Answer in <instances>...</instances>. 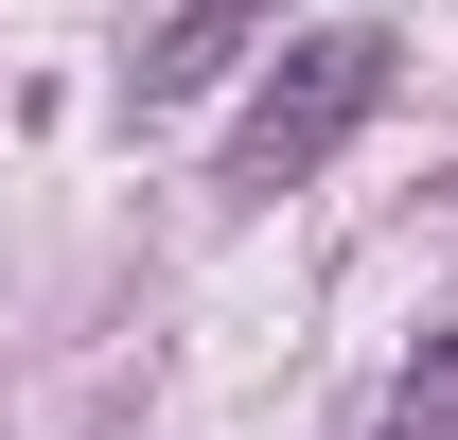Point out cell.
<instances>
[{
	"label": "cell",
	"mask_w": 458,
	"mask_h": 440,
	"mask_svg": "<svg viewBox=\"0 0 458 440\" xmlns=\"http://www.w3.org/2000/svg\"><path fill=\"white\" fill-rule=\"evenodd\" d=\"M247 36H265V18H247V0H176L159 36H141V106H194V89H212V71L247 54Z\"/></svg>",
	"instance_id": "2"
},
{
	"label": "cell",
	"mask_w": 458,
	"mask_h": 440,
	"mask_svg": "<svg viewBox=\"0 0 458 440\" xmlns=\"http://www.w3.org/2000/svg\"><path fill=\"white\" fill-rule=\"evenodd\" d=\"M370 440H458V317L423 334V370L388 387V423H370Z\"/></svg>",
	"instance_id": "3"
},
{
	"label": "cell",
	"mask_w": 458,
	"mask_h": 440,
	"mask_svg": "<svg viewBox=\"0 0 458 440\" xmlns=\"http://www.w3.org/2000/svg\"><path fill=\"white\" fill-rule=\"evenodd\" d=\"M388 89H405V54L370 36V18H352V36H300V71H265V106L229 123V194H283V176H318L352 123L388 106Z\"/></svg>",
	"instance_id": "1"
}]
</instances>
